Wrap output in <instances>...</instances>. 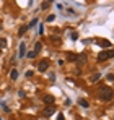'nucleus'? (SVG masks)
<instances>
[{"mask_svg": "<svg viewBox=\"0 0 114 120\" xmlns=\"http://www.w3.org/2000/svg\"><path fill=\"white\" fill-rule=\"evenodd\" d=\"M56 20V16H54V15H49V16H47V21H54Z\"/></svg>", "mask_w": 114, "mask_h": 120, "instance_id": "21", "label": "nucleus"}, {"mask_svg": "<svg viewBox=\"0 0 114 120\" xmlns=\"http://www.w3.org/2000/svg\"><path fill=\"white\" fill-rule=\"evenodd\" d=\"M47 67H49V60L44 59V60H41V62H39L38 70H39V71H46V70H47Z\"/></svg>", "mask_w": 114, "mask_h": 120, "instance_id": "5", "label": "nucleus"}, {"mask_svg": "<svg viewBox=\"0 0 114 120\" xmlns=\"http://www.w3.org/2000/svg\"><path fill=\"white\" fill-rule=\"evenodd\" d=\"M86 59H88V57H86V54H80V55H77V63H78V67H83V65H85V63H86Z\"/></svg>", "mask_w": 114, "mask_h": 120, "instance_id": "3", "label": "nucleus"}, {"mask_svg": "<svg viewBox=\"0 0 114 120\" xmlns=\"http://www.w3.org/2000/svg\"><path fill=\"white\" fill-rule=\"evenodd\" d=\"M26 29H28V24H24V26H21L18 29V36H23L24 33H26Z\"/></svg>", "mask_w": 114, "mask_h": 120, "instance_id": "9", "label": "nucleus"}, {"mask_svg": "<svg viewBox=\"0 0 114 120\" xmlns=\"http://www.w3.org/2000/svg\"><path fill=\"white\" fill-rule=\"evenodd\" d=\"M34 55H36V54H34V52H28V54H26V57H28V59H33V57H34Z\"/></svg>", "mask_w": 114, "mask_h": 120, "instance_id": "18", "label": "nucleus"}, {"mask_svg": "<svg viewBox=\"0 0 114 120\" xmlns=\"http://www.w3.org/2000/svg\"><path fill=\"white\" fill-rule=\"evenodd\" d=\"M70 38H72L73 41H77V39H78V34H77V33H72V34H70Z\"/></svg>", "mask_w": 114, "mask_h": 120, "instance_id": "17", "label": "nucleus"}, {"mask_svg": "<svg viewBox=\"0 0 114 120\" xmlns=\"http://www.w3.org/2000/svg\"><path fill=\"white\" fill-rule=\"evenodd\" d=\"M108 80H109V81H114V75H113V73H111V75H108Z\"/></svg>", "mask_w": 114, "mask_h": 120, "instance_id": "23", "label": "nucleus"}, {"mask_svg": "<svg viewBox=\"0 0 114 120\" xmlns=\"http://www.w3.org/2000/svg\"><path fill=\"white\" fill-rule=\"evenodd\" d=\"M67 57H69V60H70V62H75V60H77V55H75V54H67Z\"/></svg>", "mask_w": 114, "mask_h": 120, "instance_id": "15", "label": "nucleus"}, {"mask_svg": "<svg viewBox=\"0 0 114 120\" xmlns=\"http://www.w3.org/2000/svg\"><path fill=\"white\" fill-rule=\"evenodd\" d=\"M7 45V41L5 39H0V47H5Z\"/></svg>", "mask_w": 114, "mask_h": 120, "instance_id": "19", "label": "nucleus"}, {"mask_svg": "<svg viewBox=\"0 0 114 120\" xmlns=\"http://www.w3.org/2000/svg\"><path fill=\"white\" fill-rule=\"evenodd\" d=\"M54 112H56V107H54V105H47V107L44 109V115H46V117L54 115Z\"/></svg>", "mask_w": 114, "mask_h": 120, "instance_id": "6", "label": "nucleus"}, {"mask_svg": "<svg viewBox=\"0 0 114 120\" xmlns=\"http://www.w3.org/2000/svg\"><path fill=\"white\" fill-rule=\"evenodd\" d=\"M42 101H44L46 104H49V105H52V104H54V98H52V96H44Z\"/></svg>", "mask_w": 114, "mask_h": 120, "instance_id": "7", "label": "nucleus"}, {"mask_svg": "<svg viewBox=\"0 0 114 120\" xmlns=\"http://www.w3.org/2000/svg\"><path fill=\"white\" fill-rule=\"evenodd\" d=\"M41 49H42V44H41V42H36V44H34V50H33V52H34V54H38Z\"/></svg>", "mask_w": 114, "mask_h": 120, "instance_id": "11", "label": "nucleus"}, {"mask_svg": "<svg viewBox=\"0 0 114 120\" xmlns=\"http://www.w3.org/2000/svg\"><path fill=\"white\" fill-rule=\"evenodd\" d=\"M26 76L31 78V76H33V70H28V71H26Z\"/></svg>", "mask_w": 114, "mask_h": 120, "instance_id": "20", "label": "nucleus"}, {"mask_svg": "<svg viewBox=\"0 0 114 120\" xmlns=\"http://www.w3.org/2000/svg\"><path fill=\"white\" fill-rule=\"evenodd\" d=\"M98 96H99L101 101H109L114 96V91L109 88V86H101L99 91H98Z\"/></svg>", "mask_w": 114, "mask_h": 120, "instance_id": "1", "label": "nucleus"}, {"mask_svg": "<svg viewBox=\"0 0 114 120\" xmlns=\"http://www.w3.org/2000/svg\"><path fill=\"white\" fill-rule=\"evenodd\" d=\"M78 102H80V105H81V107H88V105H90V104H88V101H85V99H80Z\"/></svg>", "mask_w": 114, "mask_h": 120, "instance_id": "13", "label": "nucleus"}, {"mask_svg": "<svg viewBox=\"0 0 114 120\" xmlns=\"http://www.w3.org/2000/svg\"><path fill=\"white\" fill-rule=\"evenodd\" d=\"M18 57H20V59H24V57H26V44H24V42H21V44H20Z\"/></svg>", "mask_w": 114, "mask_h": 120, "instance_id": "4", "label": "nucleus"}, {"mask_svg": "<svg viewBox=\"0 0 114 120\" xmlns=\"http://www.w3.org/2000/svg\"><path fill=\"white\" fill-rule=\"evenodd\" d=\"M57 120H65V117H64V114H59V115H57Z\"/></svg>", "mask_w": 114, "mask_h": 120, "instance_id": "22", "label": "nucleus"}, {"mask_svg": "<svg viewBox=\"0 0 114 120\" xmlns=\"http://www.w3.org/2000/svg\"><path fill=\"white\" fill-rule=\"evenodd\" d=\"M113 57H114V50L108 49V50H103V52L98 54V62H106V60L113 59Z\"/></svg>", "mask_w": 114, "mask_h": 120, "instance_id": "2", "label": "nucleus"}, {"mask_svg": "<svg viewBox=\"0 0 114 120\" xmlns=\"http://www.w3.org/2000/svg\"><path fill=\"white\" fill-rule=\"evenodd\" d=\"M49 5H51V2H42L41 8H42V10H47V8H49Z\"/></svg>", "mask_w": 114, "mask_h": 120, "instance_id": "14", "label": "nucleus"}, {"mask_svg": "<svg viewBox=\"0 0 114 120\" xmlns=\"http://www.w3.org/2000/svg\"><path fill=\"white\" fill-rule=\"evenodd\" d=\"M10 78H12L13 81L16 80V78H18V70H15V68H13V70H12V73H10Z\"/></svg>", "mask_w": 114, "mask_h": 120, "instance_id": "8", "label": "nucleus"}, {"mask_svg": "<svg viewBox=\"0 0 114 120\" xmlns=\"http://www.w3.org/2000/svg\"><path fill=\"white\" fill-rule=\"evenodd\" d=\"M38 23H39V18H34V20H33L31 23H29V24H28V29H29V28H34V26H38Z\"/></svg>", "mask_w": 114, "mask_h": 120, "instance_id": "12", "label": "nucleus"}, {"mask_svg": "<svg viewBox=\"0 0 114 120\" xmlns=\"http://www.w3.org/2000/svg\"><path fill=\"white\" fill-rule=\"evenodd\" d=\"M99 78H101V73H96V75H93V76H91V81H98Z\"/></svg>", "mask_w": 114, "mask_h": 120, "instance_id": "16", "label": "nucleus"}, {"mask_svg": "<svg viewBox=\"0 0 114 120\" xmlns=\"http://www.w3.org/2000/svg\"><path fill=\"white\" fill-rule=\"evenodd\" d=\"M96 42H98V44H101L103 47H108V45H111V44H109V41H104V39H98Z\"/></svg>", "mask_w": 114, "mask_h": 120, "instance_id": "10", "label": "nucleus"}]
</instances>
